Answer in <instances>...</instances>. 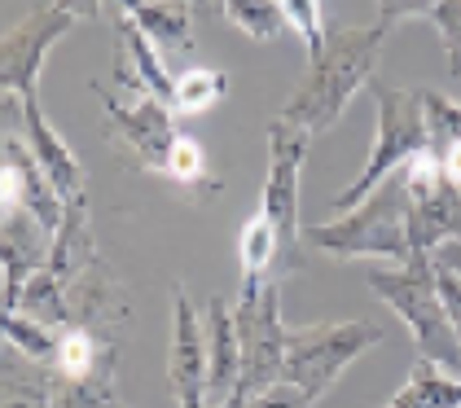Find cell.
Masks as SVG:
<instances>
[{"label":"cell","mask_w":461,"mask_h":408,"mask_svg":"<svg viewBox=\"0 0 461 408\" xmlns=\"http://www.w3.org/2000/svg\"><path fill=\"white\" fill-rule=\"evenodd\" d=\"M391 32H395V27L383 23V18L369 23V27L330 32L321 58L308 62V75L299 79L294 97L285 102V110L277 119L290 123V128H303L312 141H317L321 132H330V128L343 119L348 102H352L356 93L369 88L374 67H378V58H383V44H387Z\"/></svg>","instance_id":"1"},{"label":"cell","mask_w":461,"mask_h":408,"mask_svg":"<svg viewBox=\"0 0 461 408\" xmlns=\"http://www.w3.org/2000/svg\"><path fill=\"white\" fill-rule=\"evenodd\" d=\"M365 281L409 325V339L418 347V360H430L444 374L461 377V342L453 334V325H448L444 299H439L435 259L430 255H409V264H400V268H369Z\"/></svg>","instance_id":"2"},{"label":"cell","mask_w":461,"mask_h":408,"mask_svg":"<svg viewBox=\"0 0 461 408\" xmlns=\"http://www.w3.org/2000/svg\"><path fill=\"white\" fill-rule=\"evenodd\" d=\"M303 241L334 255V259H391L395 268L409 264L413 241H409V194H404V171H395L383 180L369 198L352 211H343L339 220L308 229Z\"/></svg>","instance_id":"3"},{"label":"cell","mask_w":461,"mask_h":408,"mask_svg":"<svg viewBox=\"0 0 461 408\" xmlns=\"http://www.w3.org/2000/svg\"><path fill=\"white\" fill-rule=\"evenodd\" d=\"M365 93L378 105V128H374V145H369V159H365L360 176L330 198V206L339 215L360 206L383 180L404 171L426 150V93L395 88V84H383V79H369Z\"/></svg>","instance_id":"4"},{"label":"cell","mask_w":461,"mask_h":408,"mask_svg":"<svg viewBox=\"0 0 461 408\" xmlns=\"http://www.w3.org/2000/svg\"><path fill=\"white\" fill-rule=\"evenodd\" d=\"M387 339L378 321H325V325H303L285 330V365L282 382L299 386L312 404L343 377V369L360 360L369 347Z\"/></svg>","instance_id":"5"},{"label":"cell","mask_w":461,"mask_h":408,"mask_svg":"<svg viewBox=\"0 0 461 408\" xmlns=\"http://www.w3.org/2000/svg\"><path fill=\"white\" fill-rule=\"evenodd\" d=\"M233 330L242 347V391L259 395L282 382L285 365V321H282V290L277 281H242L233 304Z\"/></svg>","instance_id":"6"},{"label":"cell","mask_w":461,"mask_h":408,"mask_svg":"<svg viewBox=\"0 0 461 408\" xmlns=\"http://www.w3.org/2000/svg\"><path fill=\"white\" fill-rule=\"evenodd\" d=\"M312 136L303 128H290L282 119L268 123V176H264V198H259V215L273 224L277 246H282L285 268L303 264V229H299V171L308 159Z\"/></svg>","instance_id":"7"},{"label":"cell","mask_w":461,"mask_h":408,"mask_svg":"<svg viewBox=\"0 0 461 408\" xmlns=\"http://www.w3.org/2000/svg\"><path fill=\"white\" fill-rule=\"evenodd\" d=\"M79 14H97V5H40L14 32L0 35V93L18 102H36L40 67L53 44L79 23Z\"/></svg>","instance_id":"8"},{"label":"cell","mask_w":461,"mask_h":408,"mask_svg":"<svg viewBox=\"0 0 461 408\" xmlns=\"http://www.w3.org/2000/svg\"><path fill=\"white\" fill-rule=\"evenodd\" d=\"M404 194H409L413 255H435L439 246L461 241V185H453L435 168V159L426 150L404 168Z\"/></svg>","instance_id":"9"},{"label":"cell","mask_w":461,"mask_h":408,"mask_svg":"<svg viewBox=\"0 0 461 408\" xmlns=\"http://www.w3.org/2000/svg\"><path fill=\"white\" fill-rule=\"evenodd\" d=\"M97 88V97H102V110H106V136H119L137 159H141V168L149 171H167V154H172V145H176V114H172V105L154 102V97H132V102H123V97H114L110 88L102 84H93Z\"/></svg>","instance_id":"10"},{"label":"cell","mask_w":461,"mask_h":408,"mask_svg":"<svg viewBox=\"0 0 461 408\" xmlns=\"http://www.w3.org/2000/svg\"><path fill=\"white\" fill-rule=\"evenodd\" d=\"M167 391L176 408H207V334L185 286H172V342H167Z\"/></svg>","instance_id":"11"},{"label":"cell","mask_w":461,"mask_h":408,"mask_svg":"<svg viewBox=\"0 0 461 408\" xmlns=\"http://www.w3.org/2000/svg\"><path fill=\"white\" fill-rule=\"evenodd\" d=\"M49 246H53V233L27 211H14L0 220V304L9 312L18 307L27 281L49 264Z\"/></svg>","instance_id":"12"},{"label":"cell","mask_w":461,"mask_h":408,"mask_svg":"<svg viewBox=\"0 0 461 408\" xmlns=\"http://www.w3.org/2000/svg\"><path fill=\"white\" fill-rule=\"evenodd\" d=\"M23 141H27L36 168L44 171V180L53 185V194L62 198V206L84 203V168H79V154L53 132V123L44 119L40 102L23 105Z\"/></svg>","instance_id":"13"},{"label":"cell","mask_w":461,"mask_h":408,"mask_svg":"<svg viewBox=\"0 0 461 408\" xmlns=\"http://www.w3.org/2000/svg\"><path fill=\"white\" fill-rule=\"evenodd\" d=\"M203 334H207V408H215L242 386V347L233 330V307L212 299L203 316Z\"/></svg>","instance_id":"14"},{"label":"cell","mask_w":461,"mask_h":408,"mask_svg":"<svg viewBox=\"0 0 461 408\" xmlns=\"http://www.w3.org/2000/svg\"><path fill=\"white\" fill-rule=\"evenodd\" d=\"M119 14L158 53H172V58L194 53V5H185V0H128Z\"/></svg>","instance_id":"15"},{"label":"cell","mask_w":461,"mask_h":408,"mask_svg":"<svg viewBox=\"0 0 461 408\" xmlns=\"http://www.w3.org/2000/svg\"><path fill=\"white\" fill-rule=\"evenodd\" d=\"M67 307H71V325L93 330V334H102V339L110 334V325H119L123 312H128V307H123V295L114 290V281H110L106 268H102V259L88 264V268L67 286Z\"/></svg>","instance_id":"16"},{"label":"cell","mask_w":461,"mask_h":408,"mask_svg":"<svg viewBox=\"0 0 461 408\" xmlns=\"http://www.w3.org/2000/svg\"><path fill=\"white\" fill-rule=\"evenodd\" d=\"M0 408H53V369L0 342Z\"/></svg>","instance_id":"17"},{"label":"cell","mask_w":461,"mask_h":408,"mask_svg":"<svg viewBox=\"0 0 461 408\" xmlns=\"http://www.w3.org/2000/svg\"><path fill=\"white\" fill-rule=\"evenodd\" d=\"M426 154L453 185H461V105L444 93H426Z\"/></svg>","instance_id":"18"},{"label":"cell","mask_w":461,"mask_h":408,"mask_svg":"<svg viewBox=\"0 0 461 408\" xmlns=\"http://www.w3.org/2000/svg\"><path fill=\"white\" fill-rule=\"evenodd\" d=\"M409 14H418V18H426L435 32H439V40H444V53H448V75L453 79H461V0H413V5H404V0H383L378 5V18L383 23H404Z\"/></svg>","instance_id":"19"},{"label":"cell","mask_w":461,"mask_h":408,"mask_svg":"<svg viewBox=\"0 0 461 408\" xmlns=\"http://www.w3.org/2000/svg\"><path fill=\"white\" fill-rule=\"evenodd\" d=\"M383 408H461V377L444 374L430 360H418L409 369V382Z\"/></svg>","instance_id":"20"},{"label":"cell","mask_w":461,"mask_h":408,"mask_svg":"<svg viewBox=\"0 0 461 408\" xmlns=\"http://www.w3.org/2000/svg\"><path fill=\"white\" fill-rule=\"evenodd\" d=\"M114 356L119 351H114L110 339L71 325V330H58V351H53V365L49 369L62 377H88V374H97L106 360H114Z\"/></svg>","instance_id":"21"},{"label":"cell","mask_w":461,"mask_h":408,"mask_svg":"<svg viewBox=\"0 0 461 408\" xmlns=\"http://www.w3.org/2000/svg\"><path fill=\"white\" fill-rule=\"evenodd\" d=\"M14 312H23V316H32L40 325H49V330H71V307H67V286L53 277L49 268H40L32 281H27V290L18 295V307Z\"/></svg>","instance_id":"22"},{"label":"cell","mask_w":461,"mask_h":408,"mask_svg":"<svg viewBox=\"0 0 461 408\" xmlns=\"http://www.w3.org/2000/svg\"><path fill=\"white\" fill-rule=\"evenodd\" d=\"M53 408H119L114 360H106L97 374H88V377L53 374Z\"/></svg>","instance_id":"23"},{"label":"cell","mask_w":461,"mask_h":408,"mask_svg":"<svg viewBox=\"0 0 461 408\" xmlns=\"http://www.w3.org/2000/svg\"><path fill=\"white\" fill-rule=\"evenodd\" d=\"M282 259V246L273 224L255 211L247 224H242V238H238V264H242V281H268L273 264Z\"/></svg>","instance_id":"24"},{"label":"cell","mask_w":461,"mask_h":408,"mask_svg":"<svg viewBox=\"0 0 461 408\" xmlns=\"http://www.w3.org/2000/svg\"><path fill=\"white\" fill-rule=\"evenodd\" d=\"M220 14L242 35L259 40V44H273V40H282V35L290 32V27H285V9L277 0H224Z\"/></svg>","instance_id":"25"},{"label":"cell","mask_w":461,"mask_h":408,"mask_svg":"<svg viewBox=\"0 0 461 408\" xmlns=\"http://www.w3.org/2000/svg\"><path fill=\"white\" fill-rule=\"evenodd\" d=\"M229 88V75L212 67H189L176 75V88H172V114H203L212 110Z\"/></svg>","instance_id":"26"},{"label":"cell","mask_w":461,"mask_h":408,"mask_svg":"<svg viewBox=\"0 0 461 408\" xmlns=\"http://www.w3.org/2000/svg\"><path fill=\"white\" fill-rule=\"evenodd\" d=\"M285 27L290 32L303 35V49H308V62L321 58V49H325V27H321V5L312 0H285Z\"/></svg>","instance_id":"27"},{"label":"cell","mask_w":461,"mask_h":408,"mask_svg":"<svg viewBox=\"0 0 461 408\" xmlns=\"http://www.w3.org/2000/svg\"><path fill=\"white\" fill-rule=\"evenodd\" d=\"M163 176H172L180 185H203V176H207V154H203V145H198L194 136H176Z\"/></svg>","instance_id":"28"},{"label":"cell","mask_w":461,"mask_h":408,"mask_svg":"<svg viewBox=\"0 0 461 408\" xmlns=\"http://www.w3.org/2000/svg\"><path fill=\"white\" fill-rule=\"evenodd\" d=\"M247 408H312V400L299 391V386H290V382H277V386H268V391H259V395H250Z\"/></svg>","instance_id":"29"},{"label":"cell","mask_w":461,"mask_h":408,"mask_svg":"<svg viewBox=\"0 0 461 408\" xmlns=\"http://www.w3.org/2000/svg\"><path fill=\"white\" fill-rule=\"evenodd\" d=\"M435 281H439V299H444V312H448V325H453V334L461 342V281L444 268H435Z\"/></svg>","instance_id":"30"},{"label":"cell","mask_w":461,"mask_h":408,"mask_svg":"<svg viewBox=\"0 0 461 408\" xmlns=\"http://www.w3.org/2000/svg\"><path fill=\"white\" fill-rule=\"evenodd\" d=\"M18 136H23V102L9 97V93H0V150L9 141H18Z\"/></svg>","instance_id":"31"},{"label":"cell","mask_w":461,"mask_h":408,"mask_svg":"<svg viewBox=\"0 0 461 408\" xmlns=\"http://www.w3.org/2000/svg\"><path fill=\"white\" fill-rule=\"evenodd\" d=\"M430 259H435V268L453 272V277L461 281V241H448V246H439V250H435Z\"/></svg>","instance_id":"32"},{"label":"cell","mask_w":461,"mask_h":408,"mask_svg":"<svg viewBox=\"0 0 461 408\" xmlns=\"http://www.w3.org/2000/svg\"><path fill=\"white\" fill-rule=\"evenodd\" d=\"M215 408H247V391H242V386H238V391H233V395H229V400H224V404H215Z\"/></svg>","instance_id":"33"},{"label":"cell","mask_w":461,"mask_h":408,"mask_svg":"<svg viewBox=\"0 0 461 408\" xmlns=\"http://www.w3.org/2000/svg\"><path fill=\"white\" fill-rule=\"evenodd\" d=\"M5 321H9V307L0 304V342H5Z\"/></svg>","instance_id":"34"}]
</instances>
